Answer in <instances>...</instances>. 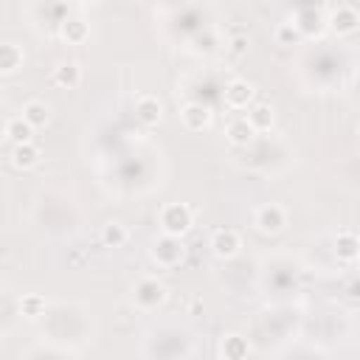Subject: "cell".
Returning <instances> with one entry per match:
<instances>
[{"instance_id": "obj_2", "label": "cell", "mask_w": 360, "mask_h": 360, "mask_svg": "<svg viewBox=\"0 0 360 360\" xmlns=\"http://www.w3.org/2000/svg\"><path fill=\"white\" fill-rule=\"evenodd\" d=\"M323 20H326V28H329L335 37H352V34H357V28H360V11H357L352 3L329 6V8L323 11Z\"/></svg>"}, {"instance_id": "obj_16", "label": "cell", "mask_w": 360, "mask_h": 360, "mask_svg": "<svg viewBox=\"0 0 360 360\" xmlns=\"http://www.w3.org/2000/svg\"><path fill=\"white\" fill-rule=\"evenodd\" d=\"M335 253H338V262L343 264H354L357 256H360V242L354 236V231H340L338 239H335Z\"/></svg>"}, {"instance_id": "obj_4", "label": "cell", "mask_w": 360, "mask_h": 360, "mask_svg": "<svg viewBox=\"0 0 360 360\" xmlns=\"http://www.w3.org/2000/svg\"><path fill=\"white\" fill-rule=\"evenodd\" d=\"M132 301H135V307H141V309H155V307H160V304L166 301V284L158 281L155 276H143V278H138V284L132 287Z\"/></svg>"}, {"instance_id": "obj_11", "label": "cell", "mask_w": 360, "mask_h": 360, "mask_svg": "<svg viewBox=\"0 0 360 360\" xmlns=\"http://www.w3.org/2000/svg\"><path fill=\"white\" fill-rule=\"evenodd\" d=\"M59 37L68 45H82L90 37V25L82 17H65V20H59Z\"/></svg>"}, {"instance_id": "obj_5", "label": "cell", "mask_w": 360, "mask_h": 360, "mask_svg": "<svg viewBox=\"0 0 360 360\" xmlns=\"http://www.w3.org/2000/svg\"><path fill=\"white\" fill-rule=\"evenodd\" d=\"M287 219H290L287 208L278 205V202H264V205H259L253 211V225L262 233H281L287 228Z\"/></svg>"}, {"instance_id": "obj_3", "label": "cell", "mask_w": 360, "mask_h": 360, "mask_svg": "<svg viewBox=\"0 0 360 360\" xmlns=\"http://www.w3.org/2000/svg\"><path fill=\"white\" fill-rule=\"evenodd\" d=\"M149 256H152V262L158 264V267H177L180 262H183V256H186V248H183V242L180 239H174V236H158L155 242H152V250H149Z\"/></svg>"}, {"instance_id": "obj_8", "label": "cell", "mask_w": 360, "mask_h": 360, "mask_svg": "<svg viewBox=\"0 0 360 360\" xmlns=\"http://www.w3.org/2000/svg\"><path fill=\"white\" fill-rule=\"evenodd\" d=\"M180 121H183V127L188 132H202V129L211 127L214 110L208 104H202V101H188V104L180 107Z\"/></svg>"}, {"instance_id": "obj_19", "label": "cell", "mask_w": 360, "mask_h": 360, "mask_svg": "<svg viewBox=\"0 0 360 360\" xmlns=\"http://www.w3.org/2000/svg\"><path fill=\"white\" fill-rule=\"evenodd\" d=\"M20 115H22L34 129H39V127H45V124H48V104H45V101H39V98H31V101H25V104H22Z\"/></svg>"}, {"instance_id": "obj_20", "label": "cell", "mask_w": 360, "mask_h": 360, "mask_svg": "<svg viewBox=\"0 0 360 360\" xmlns=\"http://www.w3.org/2000/svg\"><path fill=\"white\" fill-rule=\"evenodd\" d=\"M127 239H129V231H127V225L118 222V219H110V222L101 228V242H104L107 248H121V245H127Z\"/></svg>"}, {"instance_id": "obj_1", "label": "cell", "mask_w": 360, "mask_h": 360, "mask_svg": "<svg viewBox=\"0 0 360 360\" xmlns=\"http://www.w3.org/2000/svg\"><path fill=\"white\" fill-rule=\"evenodd\" d=\"M158 225H160L163 236L183 239L194 225V211L186 202H166L160 208V214H158Z\"/></svg>"}, {"instance_id": "obj_13", "label": "cell", "mask_w": 360, "mask_h": 360, "mask_svg": "<svg viewBox=\"0 0 360 360\" xmlns=\"http://www.w3.org/2000/svg\"><path fill=\"white\" fill-rule=\"evenodd\" d=\"M25 65V53L17 42H0V76H11Z\"/></svg>"}, {"instance_id": "obj_15", "label": "cell", "mask_w": 360, "mask_h": 360, "mask_svg": "<svg viewBox=\"0 0 360 360\" xmlns=\"http://www.w3.org/2000/svg\"><path fill=\"white\" fill-rule=\"evenodd\" d=\"M245 121L253 127V132L259 135V132H267L270 127H273V121H276V112H273V107L270 104H250L248 107V112H245Z\"/></svg>"}, {"instance_id": "obj_23", "label": "cell", "mask_w": 360, "mask_h": 360, "mask_svg": "<svg viewBox=\"0 0 360 360\" xmlns=\"http://www.w3.org/2000/svg\"><path fill=\"white\" fill-rule=\"evenodd\" d=\"M248 48H250V39H248V37H233V39L228 42V53H231V56H236V59H239V56H245V53H248Z\"/></svg>"}, {"instance_id": "obj_12", "label": "cell", "mask_w": 360, "mask_h": 360, "mask_svg": "<svg viewBox=\"0 0 360 360\" xmlns=\"http://www.w3.org/2000/svg\"><path fill=\"white\" fill-rule=\"evenodd\" d=\"M39 158H42V152H39L37 143H20V146H11V155H8L11 166L20 169V172H28V169L39 166Z\"/></svg>"}, {"instance_id": "obj_6", "label": "cell", "mask_w": 360, "mask_h": 360, "mask_svg": "<svg viewBox=\"0 0 360 360\" xmlns=\"http://www.w3.org/2000/svg\"><path fill=\"white\" fill-rule=\"evenodd\" d=\"M253 98H256V87H253V82H248V79H231L228 84H225V96H222V101H225V107L228 110H248L250 104H253Z\"/></svg>"}, {"instance_id": "obj_7", "label": "cell", "mask_w": 360, "mask_h": 360, "mask_svg": "<svg viewBox=\"0 0 360 360\" xmlns=\"http://www.w3.org/2000/svg\"><path fill=\"white\" fill-rule=\"evenodd\" d=\"M239 250H242V236H239V231H233V228H217V231L211 233V253H214L217 259L228 262V259L239 256Z\"/></svg>"}, {"instance_id": "obj_17", "label": "cell", "mask_w": 360, "mask_h": 360, "mask_svg": "<svg viewBox=\"0 0 360 360\" xmlns=\"http://www.w3.org/2000/svg\"><path fill=\"white\" fill-rule=\"evenodd\" d=\"M34 127L22 118V115H14V118H8L6 121V138L14 143V146H20V143H34Z\"/></svg>"}, {"instance_id": "obj_14", "label": "cell", "mask_w": 360, "mask_h": 360, "mask_svg": "<svg viewBox=\"0 0 360 360\" xmlns=\"http://www.w3.org/2000/svg\"><path fill=\"white\" fill-rule=\"evenodd\" d=\"M51 82H53L56 87H62V90H76V87L82 84V68H79L76 62H62V65L53 68Z\"/></svg>"}, {"instance_id": "obj_10", "label": "cell", "mask_w": 360, "mask_h": 360, "mask_svg": "<svg viewBox=\"0 0 360 360\" xmlns=\"http://www.w3.org/2000/svg\"><path fill=\"white\" fill-rule=\"evenodd\" d=\"M248 354H250L248 338H242L236 332L222 335V340H219V357L222 360H248Z\"/></svg>"}, {"instance_id": "obj_18", "label": "cell", "mask_w": 360, "mask_h": 360, "mask_svg": "<svg viewBox=\"0 0 360 360\" xmlns=\"http://www.w3.org/2000/svg\"><path fill=\"white\" fill-rule=\"evenodd\" d=\"M225 138H228L231 146H248V143L256 138V132H253V127L245 121V115H239V118H233V121L228 124Z\"/></svg>"}, {"instance_id": "obj_22", "label": "cell", "mask_w": 360, "mask_h": 360, "mask_svg": "<svg viewBox=\"0 0 360 360\" xmlns=\"http://www.w3.org/2000/svg\"><path fill=\"white\" fill-rule=\"evenodd\" d=\"M273 37H276V42L278 45H298L301 42V34H298V28H295V22L292 20H284V22H278L276 25V31H273Z\"/></svg>"}, {"instance_id": "obj_21", "label": "cell", "mask_w": 360, "mask_h": 360, "mask_svg": "<svg viewBox=\"0 0 360 360\" xmlns=\"http://www.w3.org/2000/svg\"><path fill=\"white\" fill-rule=\"evenodd\" d=\"M45 309H48V301H45V295H39V292H28V295L20 298V312H22L25 318H31V321H37L39 315H45Z\"/></svg>"}, {"instance_id": "obj_9", "label": "cell", "mask_w": 360, "mask_h": 360, "mask_svg": "<svg viewBox=\"0 0 360 360\" xmlns=\"http://www.w3.org/2000/svg\"><path fill=\"white\" fill-rule=\"evenodd\" d=\"M135 118H138L143 127L160 124V118H163V104H160V98H158V96H149V93L138 96V98H135Z\"/></svg>"}]
</instances>
